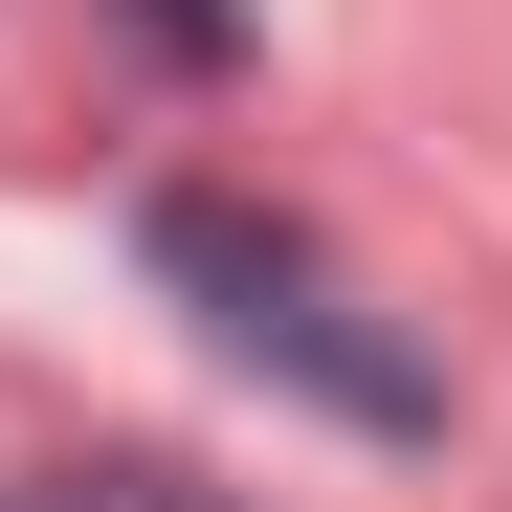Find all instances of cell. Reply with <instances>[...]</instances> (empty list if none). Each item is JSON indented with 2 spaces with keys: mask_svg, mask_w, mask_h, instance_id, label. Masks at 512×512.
Returning a JSON list of instances; mask_svg holds the SVG:
<instances>
[{
  "mask_svg": "<svg viewBox=\"0 0 512 512\" xmlns=\"http://www.w3.org/2000/svg\"><path fill=\"white\" fill-rule=\"evenodd\" d=\"M156 45H223V0H156Z\"/></svg>",
  "mask_w": 512,
  "mask_h": 512,
  "instance_id": "obj_3",
  "label": "cell"
},
{
  "mask_svg": "<svg viewBox=\"0 0 512 512\" xmlns=\"http://www.w3.org/2000/svg\"><path fill=\"white\" fill-rule=\"evenodd\" d=\"M156 290H201V334H223L245 379H290V401H334V423H379V446H423V423H446V379H423L401 334L334 290V245L245 223V201H156Z\"/></svg>",
  "mask_w": 512,
  "mask_h": 512,
  "instance_id": "obj_1",
  "label": "cell"
},
{
  "mask_svg": "<svg viewBox=\"0 0 512 512\" xmlns=\"http://www.w3.org/2000/svg\"><path fill=\"white\" fill-rule=\"evenodd\" d=\"M0 512H223V490H179V468H23Z\"/></svg>",
  "mask_w": 512,
  "mask_h": 512,
  "instance_id": "obj_2",
  "label": "cell"
}]
</instances>
